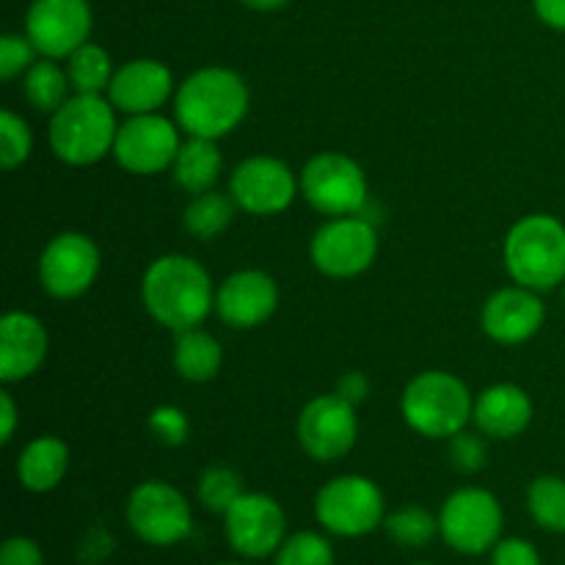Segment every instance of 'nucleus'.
<instances>
[{"label":"nucleus","instance_id":"obj_1","mask_svg":"<svg viewBox=\"0 0 565 565\" xmlns=\"http://www.w3.org/2000/svg\"><path fill=\"white\" fill-rule=\"evenodd\" d=\"M141 298L147 312L174 334L199 329L215 307L210 274L196 259L182 254H169L149 265L141 281Z\"/></svg>","mask_w":565,"mask_h":565},{"label":"nucleus","instance_id":"obj_2","mask_svg":"<svg viewBox=\"0 0 565 565\" xmlns=\"http://www.w3.org/2000/svg\"><path fill=\"white\" fill-rule=\"evenodd\" d=\"M177 125L193 138L230 136L248 114V86L235 70L204 66L180 83L174 97Z\"/></svg>","mask_w":565,"mask_h":565},{"label":"nucleus","instance_id":"obj_3","mask_svg":"<svg viewBox=\"0 0 565 565\" xmlns=\"http://www.w3.org/2000/svg\"><path fill=\"white\" fill-rule=\"evenodd\" d=\"M114 103L103 94H75L50 119V149L70 166H92L114 152Z\"/></svg>","mask_w":565,"mask_h":565},{"label":"nucleus","instance_id":"obj_4","mask_svg":"<svg viewBox=\"0 0 565 565\" xmlns=\"http://www.w3.org/2000/svg\"><path fill=\"white\" fill-rule=\"evenodd\" d=\"M408 428L428 439H452L472 419L475 403L467 384L445 370H428L412 379L401 397Z\"/></svg>","mask_w":565,"mask_h":565},{"label":"nucleus","instance_id":"obj_5","mask_svg":"<svg viewBox=\"0 0 565 565\" xmlns=\"http://www.w3.org/2000/svg\"><path fill=\"white\" fill-rule=\"evenodd\" d=\"M505 268L530 290H552L565 279V226L552 215H527L505 237Z\"/></svg>","mask_w":565,"mask_h":565},{"label":"nucleus","instance_id":"obj_6","mask_svg":"<svg viewBox=\"0 0 565 565\" xmlns=\"http://www.w3.org/2000/svg\"><path fill=\"white\" fill-rule=\"evenodd\" d=\"M315 516L340 539H362L379 530L386 519L384 494L362 475H342L326 483L315 500Z\"/></svg>","mask_w":565,"mask_h":565},{"label":"nucleus","instance_id":"obj_7","mask_svg":"<svg viewBox=\"0 0 565 565\" xmlns=\"http://www.w3.org/2000/svg\"><path fill=\"white\" fill-rule=\"evenodd\" d=\"M303 199L318 213L342 218V215H362L367 204V177L362 166L340 152H320L303 166L298 177Z\"/></svg>","mask_w":565,"mask_h":565},{"label":"nucleus","instance_id":"obj_8","mask_svg":"<svg viewBox=\"0 0 565 565\" xmlns=\"http://www.w3.org/2000/svg\"><path fill=\"white\" fill-rule=\"evenodd\" d=\"M439 535L461 555H486L502 539L500 500L478 486L458 489L441 505Z\"/></svg>","mask_w":565,"mask_h":565},{"label":"nucleus","instance_id":"obj_9","mask_svg":"<svg viewBox=\"0 0 565 565\" xmlns=\"http://www.w3.org/2000/svg\"><path fill=\"white\" fill-rule=\"evenodd\" d=\"M127 524L149 546H174L193 533V513L182 491L147 480L127 497Z\"/></svg>","mask_w":565,"mask_h":565},{"label":"nucleus","instance_id":"obj_10","mask_svg":"<svg viewBox=\"0 0 565 565\" xmlns=\"http://www.w3.org/2000/svg\"><path fill=\"white\" fill-rule=\"evenodd\" d=\"M312 263L331 279H353L375 263L379 235L362 215H342L320 226L312 237Z\"/></svg>","mask_w":565,"mask_h":565},{"label":"nucleus","instance_id":"obj_11","mask_svg":"<svg viewBox=\"0 0 565 565\" xmlns=\"http://www.w3.org/2000/svg\"><path fill=\"white\" fill-rule=\"evenodd\" d=\"M356 406L337 392L309 401L298 417V441H301L303 452L320 463L345 458L356 445Z\"/></svg>","mask_w":565,"mask_h":565},{"label":"nucleus","instance_id":"obj_12","mask_svg":"<svg viewBox=\"0 0 565 565\" xmlns=\"http://www.w3.org/2000/svg\"><path fill=\"white\" fill-rule=\"evenodd\" d=\"M180 125L160 114L130 116L116 132L114 154L119 166L130 174H160L171 169L180 152Z\"/></svg>","mask_w":565,"mask_h":565},{"label":"nucleus","instance_id":"obj_13","mask_svg":"<svg viewBox=\"0 0 565 565\" xmlns=\"http://www.w3.org/2000/svg\"><path fill=\"white\" fill-rule=\"evenodd\" d=\"M226 541L232 550L248 561H263L279 552L287 539V516L279 502L268 494L246 491L224 513Z\"/></svg>","mask_w":565,"mask_h":565},{"label":"nucleus","instance_id":"obj_14","mask_svg":"<svg viewBox=\"0 0 565 565\" xmlns=\"http://www.w3.org/2000/svg\"><path fill=\"white\" fill-rule=\"evenodd\" d=\"M88 0H33L25 17V36L44 58H70L92 36Z\"/></svg>","mask_w":565,"mask_h":565},{"label":"nucleus","instance_id":"obj_15","mask_svg":"<svg viewBox=\"0 0 565 565\" xmlns=\"http://www.w3.org/2000/svg\"><path fill=\"white\" fill-rule=\"evenodd\" d=\"M99 274L97 243L81 232H64L44 246L39 257V281L53 298L70 301L83 296Z\"/></svg>","mask_w":565,"mask_h":565},{"label":"nucleus","instance_id":"obj_16","mask_svg":"<svg viewBox=\"0 0 565 565\" xmlns=\"http://www.w3.org/2000/svg\"><path fill=\"white\" fill-rule=\"evenodd\" d=\"M301 191L290 166L276 158H248L232 171L230 196L252 215H276L287 210Z\"/></svg>","mask_w":565,"mask_h":565},{"label":"nucleus","instance_id":"obj_17","mask_svg":"<svg viewBox=\"0 0 565 565\" xmlns=\"http://www.w3.org/2000/svg\"><path fill=\"white\" fill-rule=\"evenodd\" d=\"M279 303L276 281L263 270H237L215 292V312L232 329H257Z\"/></svg>","mask_w":565,"mask_h":565},{"label":"nucleus","instance_id":"obj_18","mask_svg":"<svg viewBox=\"0 0 565 565\" xmlns=\"http://www.w3.org/2000/svg\"><path fill=\"white\" fill-rule=\"evenodd\" d=\"M544 315L546 312L539 292L516 285L505 287V290H497L486 301L480 323H483V331L494 342H502V345H522L530 337L539 334V329L544 326Z\"/></svg>","mask_w":565,"mask_h":565},{"label":"nucleus","instance_id":"obj_19","mask_svg":"<svg viewBox=\"0 0 565 565\" xmlns=\"http://www.w3.org/2000/svg\"><path fill=\"white\" fill-rule=\"evenodd\" d=\"M171 94H174L171 70L152 58H138L119 66L108 86V99L114 108L125 110L127 116L158 114L160 105L169 103Z\"/></svg>","mask_w":565,"mask_h":565},{"label":"nucleus","instance_id":"obj_20","mask_svg":"<svg viewBox=\"0 0 565 565\" xmlns=\"http://www.w3.org/2000/svg\"><path fill=\"white\" fill-rule=\"evenodd\" d=\"M47 356V329L28 312H9L0 320V379L25 381Z\"/></svg>","mask_w":565,"mask_h":565},{"label":"nucleus","instance_id":"obj_21","mask_svg":"<svg viewBox=\"0 0 565 565\" xmlns=\"http://www.w3.org/2000/svg\"><path fill=\"white\" fill-rule=\"evenodd\" d=\"M472 419L491 439H516L533 423V401L516 384H494L475 401Z\"/></svg>","mask_w":565,"mask_h":565},{"label":"nucleus","instance_id":"obj_22","mask_svg":"<svg viewBox=\"0 0 565 565\" xmlns=\"http://www.w3.org/2000/svg\"><path fill=\"white\" fill-rule=\"evenodd\" d=\"M70 469V447L58 436H39L22 450L17 478L33 494H47L64 480Z\"/></svg>","mask_w":565,"mask_h":565},{"label":"nucleus","instance_id":"obj_23","mask_svg":"<svg viewBox=\"0 0 565 565\" xmlns=\"http://www.w3.org/2000/svg\"><path fill=\"white\" fill-rule=\"evenodd\" d=\"M221 169H224V158H221V149L215 147V141L193 136L191 141L182 143L174 166H171L177 185L185 193H191V196L213 191V185L221 177Z\"/></svg>","mask_w":565,"mask_h":565},{"label":"nucleus","instance_id":"obj_24","mask_svg":"<svg viewBox=\"0 0 565 565\" xmlns=\"http://www.w3.org/2000/svg\"><path fill=\"white\" fill-rule=\"evenodd\" d=\"M224 362L218 340L202 329H188L177 334L174 342V370L185 381L202 384V381L215 379Z\"/></svg>","mask_w":565,"mask_h":565},{"label":"nucleus","instance_id":"obj_25","mask_svg":"<svg viewBox=\"0 0 565 565\" xmlns=\"http://www.w3.org/2000/svg\"><path fill=\"white\" fill-rule=\"evenodd\" d=\"M70 75L55 64V58L33 61L31 70L25 72V81H22L28 103L44 114H55L70 99Z\"/></svg>","mask_w":565,"mask_h":565},{"label":"nucleus","instance_id":"obj_26","mask_svg":"<svg viewBox=\"0 0 565 565\" xmlns=\"http://www.w3.org/2000/svg\"><path fill=\"white\" fill-rule=\"evenodd\" d=\"M66 75H70L75 94H103L114 81V64L108 50L99 44L86 42L66 58Z\"/></svg>","mask_w":565,"mask_h":565},{"label":"nucleus","instance_id":"obj_27","mask_svg":"<svg viewBox=\"0 0 565 565\" xmlns=\"http://www.w3.org/2000/svg\"><path fill=\"white\" fill-rule=\"evenodd\" d=\"M235 199L218 191H207L193 196L185 210V230L199 241H213L235 218Z\"/></svg>","mask_w":565,"mask_h":565},{"label":"nucleus","instance_id":"obj_28","mask_svg":"<svg viewBox=\"0 0 565 565\" xmlns=\"http://www.w3.org/2000/svg\"><path fill=\"white\" fill-rule=\"evenodd\" d=\"M384 530L395 544L423 550L439 535V516L419 505H403L384 519Z\"/></svg>","mask_w":565,"mask_h":565},{"label":"nucleus","instance_id":"obj_29","mask_svg":"<svg viewBox=\"0 0 565 565\" xmlns=\"http://www.w3.org/2000/svg\"><path fill=\"white\" fill-rule=\"evenodd\" d=\"M527 508L539 527L565 533V480L555 475L533 480L527 491Z\"/></svg>","mask_w":565,"mask_h":565},{"label":"nucleus","instance_id":"obj_30","mask_svg":"<svg viewBox=\"0 0 565 565\" xmlns=\"http://www.w3.org/2000/svg\"><path fill=\"white\" fill-rule=\"evenodd\" d=\"M196 494L199 502H202L210 513H221V516H224L246 491H243V478L235 469L210 467L207 472L199 478Z\"/></svg>","mask_w":565,"mask_h":565},{"label":"nucleus","instance_id":"obj_31","mask_svg":"<svg viewBox=\"0 0 565 565\" xmlns=\"http://www.w3.org/2000/svg\"><path fill=\"white\" fill-rule=\"evenodd\" d=\"M274 565H334V546L326 535L303 533L287 535L276 552Z\"/></svg>","mask_w":565,"mask_h":565},{"label":"nucleus","instance_id":"obj_32","mask_svg":"<svg viewBox=\"0 0 565 565\" xmlns=\"http://www.w3.org/2000/svg\"><path fill=\"white\" fill-rule=\"evenodd\" d=\"M31 149V127H28L25 119L17 116L14 110H3V114H0V166H3L6 171L17 169L20 163H25Z\"/></svg>","mask_w":565,"mask_h":565},{"label":"nucleus","instance_id":"obj_33","mask_svg":"<svg viewBox=\"0 0 565 565\" xmlns=\"http://www.w3.org/2000/svg\"><path fill=\"white\" fill-rule=\"evenodd\" d=\"M39 50L33 47V42L28 36H20V33H6L0 39V77L3 81H11V77L22 75L33 66V55Z\"/></svg>","mask_w":565,"mask_h":565},{"label":"nucleus","instance_id":"obj_34","mask_svg":"<svg viewBox=\"0 0 565 565\" xmlns=\"http://www.w3.org/2000/svg\"><path fill=\"white\" fill-rule=\"evenodd\" d=\"M450 461L461 475H475L489 463V447L478 434H456L450 439Z\"/></svg>","mask_w":565,"mask_h":565},{"label":"nucleus","instance_id":"obj_35","mask_svg":"<svg viewBox=\"0 0 565 565\" xmlns=\"http://www.w3.org/2000/svg\"><path fill=\"white\" fill-rule=\"evenodd\" d=\"M149 430L163 445L180 447L185 445L188 434H191V423H188L185 412H180L177 406H160L149 414Z\"/></svg>","mask_w":565,"mask_h":565},{"label":"nucleus","instance_id":"obj_36","mask_svg":"<svg viewBox=\"0 0 565 565\" xmlns=\"http://www.w3.org/2000/svg\"><path fill=\"white\" fill-rule=\"evenodd\" d=\"M491 565H541V555L530 541L500 539L491 550Z\"/></svg>","mask_w":565,"mask_h":565},{"label":"nucleus","instance_id":"obj_37","mask_svg":"<svg viewBox=\"0 0 565 565\" xmlns=\"http://www.w3.org/2000/svg\"><path fill=\"white\" fill-rule=\"evenodd\" d=\"M0 565H44V555L36 541L14 535L0 550Z\"/></svg>","mask_w":565,"mask_h":565},{"label":"nucleus","instance_id":"obj_38","mask_svg":"<svg viewBox=\"0 0 565 565\" xmlns=\"http://www.w3.org/2000/svg\"><path fill=\"white\" fill-rule=\"evenodd\" d=\"M533 9L544 25L565 31V0H533Z\"/></svg>","mask_w":565,"mask_h":565},{"label":"nucleus","instance_id":"obj_39","mask_svg":"<svg viewBox=\"0 0 565 565\" xmlns=\"http://www.w3.org/2000/svg\"><path fill=\"white\" fill-rule=\"evenodd\" d=\"M337 395L345 397L348 403H353V406H356V403H362L364 397H367V379H364L362 373H356V370L348 375H342L340 384H337Z\"/></svg>","mask_w":565,"mask_h":565},{"label":"nucleus","instance_id":"obj_40","mask_svg":"<svg viewBox=\"0 0 565 565\" xmlns=\"http://www.w3.org/2000/svg\"><path fill=\"white\" fill-rule=\"evenodd\" d=\"M0 419H3V428H0V441L9 445L11 436L17 430V406H14V397L9 392H0Z\"/></svg>","mask_w":565,"mask_h":565},{"label":"nucleus","instance_id":"obj_41","mask_svg":"<svg viewBox=\"0 0 565 565\" xmlns=\"http://www.w3.org/2000/svg\"><path fill=\"white\" fill-rule=\"evenodd\" d=\"M243 6H248V9L254 11H276L281 9V6H287L290 0H241Z\"/></svg>","mask_w":565,"mask_h":565},{"label":"nucleus","instance_id":"obj_42","mask_svg":"<svg viewBox=\"0 0 565 565\" xmlns=\"http://www.w3.org/2000/svg\"><path fill=\"white\" fill-rule=\"evenodd\" d=\"M221 565H243V563H221Z\"/></svg>","mask_w":565,"mask_h":565},{"label":"nucleus","instance_id":"obj_43","mask_svg":"<svg viewBox=\"0 0 565 565\" xmlns=\"http://www.w3.org/2000/svg\"><path fill=\"white\" fill-rule=\"evenodd\" d=\"M414 565H430V563H414Z\"/></svg>","mask_w":565,"mask_h":565}]
</instances>
